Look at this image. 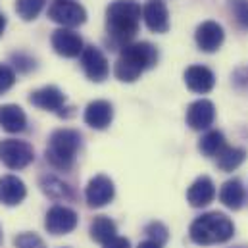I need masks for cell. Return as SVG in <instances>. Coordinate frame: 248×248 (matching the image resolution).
I'll return each mask as SVG.
<instances>
[{"instance_id": "35", "label": "cell", "mask_w": 248, "mask_h": 248, "mask_svg": "<svg viewBox=\"0 0 248 248\" xmlns=\"http://www.w3.org/2000/svg\"><path fill=\"white\" fill-rule=\"evenodd\" d=\"M237 248H247V247H237Z\"/></svg>"}, {"instance_id": "19", "label": "cell", "mask_w": 248, "mask_h": 248, "mask_svg": "<svg viewBox=\"0 0 248 248\" xmlns=\"http://www.w3.org/2000/svg\"><path fill=\"white\" fill-rule=\"evenodd\" d=\"M27 125V116L17 104L0 106V127L6 133H21Z\"/></svg>"}, {"instance_id": "5", "label": "cell", "mask_w": 248, "mask_h": 248, "mask_svg": "<svg viewBox=\"0 0 248 248\" xmlns=\"http://www.w3.org/2000/svg\"><path fill=\"white\" fill-rule=\"evenodd\" d=\"M35 160V150L29 142L17 139L0 140V162L10 170H23Z\"/></svg>"}, {"instance_id": "20", "label": "cell", "mask_w": 248, "mask_h": 248, "mask_svg": "<svg viewBox=\"0 0 248 248\" xmlns=\"http://www.w3.org/2000/svg\"><path fill=\"white\" fill-rule=\"evenodd\" d=\"M89 233H91L93 241H96L100 245H106V243H110L112 239L118 237V227L108 216H96L91 223Z\"/></svg>"}, {"instance_id": "4", "label": "cell", "mask_w": 248, "mask_h": 248, "mask_svg": "<svg viewBox=\"0 0 248 248\" xmlns=\"http://www.w3.org/2000/svg\"><path fill=\"white\" fill-rule=\"evenodd\" d=\"M81 148V133L75 129H58L50 135L46 146V162L56 170H71Z\"/></svg>"}, {"instance_id": "34", "label": "cell", "mask_w": 248, "mask_h": 248, "mask_svg": "<svg viewBox=\"0 0 248 248\" xmlns=\"http://www.w3.org/2000/svg\"><path fill=\"white\" fill-rule=\"evenodd\" d=\"M0 243H2V231H0Z\"/></svg>"}, {"instance_id": "12", "label": "cell", "mask_w": 248, "mask_h": 248, "mask_svg": "<svg viewBox=\"0 0 248 248\" xmlns=\"http://www.w3.org/2000/svg\"><path fill=\"white\" fill-rule=\"evenodd\" d=\"M194 39H196V45L202 52H216L223 45L225 33H223V27L217 21L210 19V21H204L196 27Z\"/></svg>"}, {"instance_id": "31", "label": "cell", "mask_w": 248, "mask_h": 248, "mask_svg": "<svg viewBox=\"0 0 248 248\" xmlns=\"http://www.w3.org/2000/svg\"><path fill=\"white\" fill-rule=\"evenodd\" d=\"M104 248H131V243H129L125 237H116V239H112L110 243H106Z\"/></svg>"}, {"instance_id": "22", "label": "cell", "mask_w": 248, "mask_h": 248, "mask_svg": "<svg viewBox=\"0 0 248 248\" xmlns=\"http://www.w3.org/2000/svg\"><path fill=\"white\" fill-rule=\"evenodd\" d=\"M245 160H247V150L237 148V146H225V148L216 156L217 168H219L221 171H233V170H237Z\"/></svg>"}, {"instance_id": "13", "label": "cell", "mask_w": 248, "mask_h": 248, "mask_svg": "<svg viewBox=\"0 0 248 248\" xmlns=\"http://www.w3.org/2000/svg\"><path fill=\"white\" fill-rule=\"evenodd\" d=\"M142 19L152 33H168L170 12L162 0H148L142 8Z\"/></svg>"}, {"instance_id": "33", "label": "cell", "mask_w": 248, "mask_h": 248, "mask_svg": "<svg viewBox=\"0 0 248 248\" xmlns=\"http://www.w3.org/2000/svg\"><path fill=\"white\" fill-rule=\"evenodd\" d=\"M6 23H8V19H6V16H4V14H0V37L4 35V29H6Z\"/></svg>"}, {"instance_id": "14", "label": "cell", "mask_w": 248, "mask_h": 248, "mask_svg": "<svg viewBox=\"0 0 248 248\" xmlns=\"http://www.w3.org/2000/svg\"><path fill=\"white\" fill-rule=\"evenodd\" d=\"M185 85L198 94H206L216 85V75L206 65H190L185 71Z\"/></svg>"}, {"instance_id": "25", "label": "cell", "mask_w": 248, "mask_h": 248, "mask_svg": "<svg viewBox=\"0 0 248 248\" xmlns=\"http://www.w3.org/2000/svg\"><path fill=\"white\" fill-rule=\"evenodd\" d=\"M45 8V0H16V12L23 21H33Z\"/></svg>"}, {"instance_id": "2", "label": "cell", "mask_w": 248, "mask_h": 248, "mask_svg": "<svg viewBox=\"0 0 248 248\" xmlns=\"http://www.w3.org/2000/svg\"><path fill=\"white\" fill-rule=\"evenodd\" d=\"M140 16L142 8L137 0H114L106 10V27L110 37L124 46L129 45L139 31Z\"/></svg>"}, {"instance_id": "8", "label": "cell", "mask_w": 248, "mask_h": 248, "mask_svg": "<svg viewBox=\"0 0 248 248\" xmlns=\"http://www.w3.org/2000/svg\"><path fill=\"white\" fill-rule=\"evenodd\" d=\"M116 186L108 175H94L85 188V200L91 208H102L114 200Z\"/></svg>"}, {"instance_id": "27", "label": "cell", "mask_w": 248, "mask_h": 248, "mask_svg": "<svg viewBox=\"0 0 248 248\" xmlns=\"http://www.w3.org/2000/svg\"><path fill=\"white\" fill-rule=\"evenodd\" d=\"M14 245L17 248H46L45 241L35 233H21L14 239Z\"/></svg>"}, {"instance_id": "23", "label": "cell", "mask_w": 248, "mask_h": 248, "mask_svg": "<svg viewBox=\"0 0 248 248\" xmlns=\"http://www.w3.org/2000/svg\"><path fill=\"white\" fill-rule=\"evenodd\" d=\"M41 188L46 196L54 198V200H71L73 198V190L67 183H63L62 179L54 177V175H45L41 179Z\"/></svg>"}, {"instance_id": "24", "label": "cell", "mask_w": 248, "mask_h": 248, "mask_svg": "<svg viewBox=\"0 0 248 248\" xmlns=\"http://www.w3.org/2000/svg\"><path fill=\"white\" fill-rule=\"evenodd\" d=\"M225 146H227V142H225V137L221 131H208L206 135H202V139L198 142L200 152L204 156H210V158L217 156Z\"/></svg>"}, {"instance_id": "11", "label": "cell", "mask_w": 248, "mask_h": 248, "mask_svg": "<svg viewBox=\"0 0 248 248\" xmlns=\"http://www.w3.org/2000/svg\"><path fill=\"white\" fill-rule=\"evenodd\" d=\"M214 120H216V106H214V102H210L206 98L194 100L186 108V125L194 131L210 129Z\"/></svg>"}, {"instance_id": "28", "label": "cell", "mask_w": 248, "mask_h": 248, "mask_svg": "<svg viewBox=\"0 0 248 248\" xmlns=\"http://www.w3.org/2000/svg\"><path fill=\"white\" fill-rule=\"evenodd\" d=\"M231 12L237 23L243 29H248V0H231Z\"/></svg>"}, {"instance_id": "10", "label": "cell", "mask_w": 248, "mask_h": 248, "mask_svg": "<svg viewBox=\"0 0 248 248\" xmlns=\"http://www.w3.org/2000/svg\"><path fill=\"white\" fill-rule=\"evenodd\" d=\"M81 65H83L85 75L94 83H102L110 73V65H108L106 56L96 46H85V50L81 54Z\"/></svg>"}, {"instance_id": "9", "label": "cell", "mask_w": 248, "mask_h": 248, "mask_svg": "<svg viewBox=\"0 0 248 248\" xmlns=\"http://www.w3.org/2000/svg\"><path fill=\"white\" fill-rule=\"evenodd\" d=\"M50 43H52L54 52L63 58H77L85 50V45H83V39L79 37V33H75L73 29H67V27L56 29L52 33Z\"/></svg>"}, {"instance_id": "1", "label": "cell", "mask_w": 248, "mask_h": 248, "mask_svg": "<svg viewBox=\"0 0 248 248\" xmlns=\"http://www.w3.org/2000/svg\"><path fill=\"white\" fill-rule=\"evenodd\" d=\"M158 58H160V54L154 45H150L146 41L129 43V45L122 46L114 73L124 83H135L146 69H150L158 63Z\"/></svg>"}, {"instance_id": "18", "label": "cell", "mask_w": 248, "mask_h": 248, "mask_svg": "<svg viewBox=\"0 0 248 248\" xmlns=\"http://www.w3.org/2000/svg\"><path fill=\"white\" fill-rule=\"evenodd\" d=\"M27 196L25 183L16 175H2L0 177V202L4 206H17Z\"/></svg>"}, {"instance_id": "17", "label": "cell", "mask_w": 248, "mask_h": 248, "mask_svg": "<svg viewBox=\"0 0 248 248\" xmlns=\"http://www.w3.org/2000/svg\"><path fill=\"white\" fill-rule=\"evenodd\" d=\"M216 198V185L208 175L198 177L186 190V200L192 208H204Z\"/></svg>"}, {"instance_id": "29", "label": "cell", "mask_w": 248, "mask_h": 248, "mask_svg": "<svg viewBox=\"0 0 248 248\" xmlns=\"http://www.w3.org/2000/svg\"><path fill=\"white\" fill-rule=\"evenodd\" d=\"M16 83V71L6 65V63H0V96L4 93H8Z\"/></svg>"}, {"instance_id": "15", "label": "cell", "mask_w": 248, "mask_h": 248, "mask_svg": "<svg viewBox=\"0 0 248 248\" xmlns=\"http://www.w3.org/2000/svg\"><path fill=\"white\" fill-rule=\"evenodd\" d=\"M29 102L33 106L41 108V110L58 112V110H62L63 104H65V94H63L58 87L48 85V87H43V89H37L35 93H31Z\"/></svg>"}, {"instance_id": "16", "label": "cell", "mask_w": 248, "mask_h": 248, "mask_svg": "<svg viewBox=\"0 0 248 248\" xmlns=\"http://www.w3.org/2000/svg\"><path fill=\"white\" fill-rule=\"evenodd\" d=\"M85 124L93 129H106L114 120V106L108 100H94L85 108Z\"/></svg>"}, {"instance_id": "21", "label": "cell", "mask_w": 248, "mask_h": 248, "mask_svg": "<svg viewBox=\"0 0 248 248\" xmlns=\"http://www.w3.org/2000/svg\"><path fill=\"white\" fill-rule=\"evenodd\" d=\"M245 198H247V192H245V186L239 179H231V181L223 183L221 190H219V200L229 210H239L243 206Z\"/></svg>"}, {"instance_id": "7", "label": "cell", "mask_w": 248, "mask_h": 248, "mask_svg": "<svg viewBox=\"0 0 248 248\" xmlns=\"http://www.w3.org/2000/svg\"><path fill=\"white\" fill-rule=\"evenodd\" d=\"M79 223V216L67 206H52L46 212L45 227L50 235H67Z\"/></svg>"}, {"instance_id": "26", "label": "cell", "mask_w": 248, "mask_h": 248, "mask_svg": "<svg viewBox=\"0 0 248 248\" xmlns=\"http://www.w3.org/2000/svg\"><path fill=\"white\" fill-rule=\"evenodd\" d=\"M144 233L148 235L150 241H154V243H158V245H164V243H168V239H170V231H168V227H166L162 221H152V223H148V225L144 227Z\"/></svg>"}, {"instance_id": "32", "label": "cell", "mask_w": 248, "mask_h": 248, "mask_svg": "<svg viewBox=\"0 0 248 248\" xmlns=\"http://www.w3.org/2000/svg\"><path fill=\"white\" fill-rule=\"evenodd\" d=\"M137 248H162V245H158V243H154V241H144V243H140Z\"/></svg>"}, {"instance_id": "3", "label": "cell", "mask_w": 248, "mask_h": 248, "mask_svg": "<svg viewBox=\"0 0 248 248\" xmlns=\"http://www.w3.org/2000/svg\"><path fill=\"white\" fill-rule=\"evenodd\" d=\"M235 233L233 221L221 214V212H208L198 216L190 225V239L196 245L210 247V245H221L227 243Z\"/></svg>"}, {"instance_id": "6", "label": "cell", "mask_w": 248, "mask_h": 248, "mask_svg": "<svg viewBox=\"0 0 248 248\" xmlns=\"http://www.w3.org/2000/svg\"><path fill=\"white\" fill-rule=\"evenodd\" d=\"M48 17L62 27L73 29L87 21V10L75 0H56L48 8Z\"/></svg>"}, {"instance_id": "30", "label": "cell", "mask_w": 248, "mask_h": 248, "mask_svg": "<svg viewBox=\"0 0 248 248\" xmlns=\"http://www.w3.org/2000/svg\"><path fill=\"white\" fill-rule=\"evenodd\" d=\"M12 60L16 62V67H17L19 71H25V73L35 67V60L29 58V56H25V54H14Z\"/></svg>"}]
</instances>
